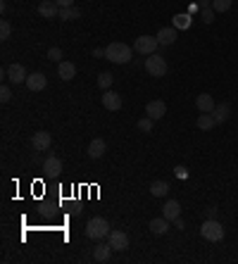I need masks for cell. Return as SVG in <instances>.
<instances>
[{
  "label": "cell",
  "mask_w": 238,
  "mask_h": 264,
  "mask_svg": "<svg viewBox=\"0 0 238 264\" xmlns=\"http://www.w3.org/2000/svg\"><path fill=\"white\" fill-rule=\"evenodd\" d=\"M93 57H105V50H103V48H95V50H93Z\"/></svg>",
  "instance_id": "obj_36"
},
{
  "label": "cell",
  "mask_w": 238,
  "mask_h": 264,
  "mask_svg": "<svg viewBox=\"0 0 238 264\" xmlns=\"http://www.w3.org/2000/svg\"><path fill=\"white\" fill-rule=\"evenodd\" d=\"M57 5H60V7H72L74 5V0H55Z\"/></svg>",
  "instance_id": "obj_35"
},
{
  "label": "cell",
  "mask_w": 238,
  "mask_h": 264,
  "mask_svg": "<svg viewBox=\"0 0 238 264\" xmlns=\"http://www.w3.org/2000/svg\"><path fill=\"white\" fill-rule=\"evenodd\" d=\"M152 124H155V119H150V117L138 119V131H143V133H152Z\"/></svg>",
  "instance_id": "obj_28"
},
{
  "label": "cell",
  "mask_w": 238,
  "mask_h": 264,
  "mask_svg": "<svg viewBox=\"0 0 238 264\" xmlns=\"http://www.w3.org/2000/svg\"><path fill=\"white\" fill-rule=\"evenodd\" d=\"M112 84H114V76H112L110 71H103V74H98V86L103 88V90H110Z\"/></svg>",
  "instance_id": "obj_25"
},
{
  "label": "cell",
  "mask_w": 238,
  "mask_h": 264,
  "mask_svg": "<svg viewBox=\"0 0 238 264\" xmlns=\"http://www.w3.org/2000/svg\"><path fill=\"white\" fill-rule=\"evenodd\" d=\"M86 236L93 238V241H103V238L110 236V224L103 217H93V219H88V224H86Z\"/></svg>",
  "instance_id": "obj_2"
},
{
  "label": "cell",
  "mask_w": 238,
  "mask_h": 264,
  "mask_svg": "<svg viewBox=\"0 0 238 264\" xmlns=\"http://www.w3.org/2000/svg\"><path fill=\"white\" fill-rule=\"evenodd\" d=\"M10 34H12V26H10L7 19H2V22H0V41H7Z\"/></svg>",
  "instance_id": "obj_29"
},
{
  "label": "cell",
  "mask_w": 238,
  "mask_h": 264,
  "mask_svg": "<svg viewBox=\"0 0 238 264\" xmlns=\"http://www.w3.org/2000/svg\"><path fill=\"white\" fill-rule=\"evenodd\" d=\"M57 76H60L62 81H72L74 76H76V65H74V62H65V60H62V62L57 65Z\"/></svg>",
  "instance_id": "obj_15"
},
{
  "label": "cell",
  "mask_w": 238,
  "mask_h": 264,
  "mask_svg": "<svg viewBox=\"0 0 238 264\" xmlns=\"http://www.w3.org/2000/svg\"><path fill=\"white\" fill-rule=\"evenodd\" d=\"M212 117H215V122L217 124H224L229 117H231V105H229V103H219V105H215Z\"/></svg>",
  "instance_id": "obj_18"
},
{
  "label": "cell",
  "mask_w": 238,
  "mask_h": 264,
  "mask_svg": "<svg viewBox=\"0 0 238 264\" xmlns=\"http://www.w3.org/2000/svg\"><path fill=\"white\" fill-rule=\"evenodd\" d=\"M81 17V10L79 7H60V19H65V22H69V19H79Z\"/></svg>",
  "instance_id": "obj_24"
},
{
  "label": "cell",
  "mask_w": 238,
  "mask_h": 264,
  "mask_svg": "<svg viewBox=\"0 0 238 264\" xmlns=\"http://www.w3.org/2000/svg\"><path fill=\"white\" fill-rule=\"evenodd\" d=\"M110 245L117 250V252H122V250H127L129 247V236L124 233L122 229H114V231H110Z\"/></svg>",
  "instance_id": "obj_8"
},
{
  "label": "cell",
  "mask_w": 238,
  "mask_h": 264,
  "mask_svg": "<svg viewBox=\"0 0 238 264\" xmlns=\"http://www.w3.org/2000/svg\"><path fill=\"white\" fill-rule=\"evenodd\" d=\"M212 10L215 12H229L231 10V0H212Z\"/></svg>",
  "instance_id": "obj_27"
},
{
  "label": "cell",
  "mask_w": 238,
  "mask_h": 264,
  "mask_svg": "<svg viewBox=\"0 0 238 264\" xmlns=\"http://www.w3.org/2000/svg\"><path fill=\"white\" fill-rule=\"evenodd\" d=\"M45 86H48V79H45L43 71H34V74L26 76V88H29L31 93H38V90H43Z\"/></svg>",
  "instance_id": "obj_7"
},
{
  "label": "cell",
  "mask_w": 238,
  "mask_h": 264,
  "mask_svg": "<svg viewBox=\"0 0 238 264\" xmlns=\"http://www.w3.org/2000/svg\"><path fill=\"white\" fill-rule=\"evenodd\" d=\"M38 15H41L43 19L60 17V5H57L55 0H43V2L38 5Z\"/></svg>",
  "instance_id": "obj_9"
},
{
  "label": "cell",
  "mask_w": 238,
  "mask_h": 264,
  "mask_svg": "<svg viewBox=\"0 0 238 264\" xmlns=\"http://www.w3.org/2000/svg\"><path fill=\"white\" fill-rule=\"evenodd\" d=\"M146 71L150 76H165L167 74V60L162 55L152 53L146 57Z\"/></svg>",
  "instance_id": "obj_5"
},
{
  "label": "cell",
  "mask_w": 238,
  "mask_h": 264,
  "mask_svg": "<svg viewBox=\"0 0 238 264\" xmlns=\"http://www.w3.org/2000/svg\"><path fill=\"white\" fill-rule=\"evenodd\" d=\"M200 236L205 241H210V243H219L221 238H224V226L217 219H205L200 226Z\"/></svg>",
  "instance_id": "obj_3"
},
{
  "label": "cell",
  "mask_w": 238,
  "mask_h": 264,
  "mask_svg": "<svg viewBox=\"0 0 238 264\" xmlns=\"http://www.w3.org/2000/svg\"><path fill=\"white\" fill-rule=\"evenodd\" d=\"M43 172H45L48 176L62 174V159L60 157H48L45 162H43Z\"/></svg>",
  "instance_id": "obj_19"
},
{
  "label": "cell",
  "mask_w": 238,
  "mask_h": 264,
  "mask_svg": "<svg viewBox=\"0 0 238 264\" xmlns=\"http://www.w3.org/2000/svg\"><path fill=\"white\" fill-rule=\"evenodd\" d=\"M148 229L152 231L155 236H165L167 231H169V219H167V217H157V219H150Z\"/></svg>",
  "instance_id": "obj_16"
},
{
  "label": "cell",
  "mask_w": 238,
  "mask_h": 264,
  "mask_svg": "<svg viewBox=\"0 0 238 264\" xmlns=\"http://www.w3.org/2000/svg\"><path fill=\"white\" fill-rule=\"evenodd\" d=\"M162 217H167L169 221L179 219V217H181V205H179V200H167L165 207H162Z\"/></svg>",
  "instance_id": "obj_14"
},
{
  "label": "cell",
  "mask_w": 238,
  "mask_h": 264,
  "mask_svg": "<svg viewBox=\"0 0 238 264\" xmlns=\"http://www.w3.org/2000/svg\"><path fill=\"white\" fill-rule=\"evenodd\" d=\"M157 48H160L157 36H138V38H136V43H133V50H136L138 55H143V57L157 53Z\"/></svg>",
  "instance_id": "obj_4"
},
{
  "label": "cell",
  "mask_w": 238,
  "mask_h": 264,
  "mask_svg": "<svg viewBox=\"0 0 238 264\" xmlns=\"http://www.w3.org/2000/svg\"><path fill=\"white\" fill-rule=\"evenodd\" d=\"M31 145H34V150H38V153H45L53 145V138H50L48 131H36L34 138H31Z\"/></svg>",
  "instance_id": "obj_11"
},
{
  "label": "cell",
  "mask_w": 238,
  "mask_h": 264,
  "mask_svg": "<svg viewBox=\"0 0 238 264\" xmlns=\"http://www.w3.org/2000/svg\"><path fill=\"white\" fill-rule=\"evenodd\" d=\"M217 214H219V210L215 205H207L205 207V219H217Z\"/></svg>",
  "instance_id": "obj_33"
},
{
  "label": "cell",
  "mask_w": 238,
  "mask_h": 264,
  "mask_svg": "<svg viewBox=\"0 0 238 264\" xmlns=\"http://www.w3.org/2000/svg\"><path fill=\"white\" fill-rule=\"evenodd\" d=\"M157 41H160V45H172L176 41V26H162L157 31Z\"/></svg>",
  "instance_id": "obj_17"
},
{
  "label": "cell",
  "mask_w": 238,
  "mask_h": 264,
  "mask_svg": "<svg viewBox=\"0 0 238 264\" xmlns=\"http://www.w3.org/2000/svg\"><path fill=\"white\" fill-rule=\"evenodd\" d=\"M0 100H2V103H10V100H12V90H10V86L0 88Z\"/></svg>",
  "instance_id": "obj_32"
},
{
  "label": "cell",
  "mask_w": 238,
  "mask_h": 264,
  "mask_svg": "<svg viewBox=\"0 0 238 264\" xmlns=\"http://www.w3.org/2000/svg\"><path fill=\"white\" fill-rule=\"evenodd\" d=\"M105 141L103 138H93L91 141V145H88V157L91 159H100L103 155H105Z\"/></svg>",
  "instance_id": "obj_20"
},
{
  "label": "cell",
  "mask_w": 238,
  "mask_h": 264,
  "mask_svg": "<svg viewBox=\"0 0 238 264\" xmlns=\"http://www.w3.org/2000/svg\"><path fill=\"white\" fill-rule=\"evenodd\" d=\"M200 10H202V22H205V24H212V22H215V10H212V5L200 7Z\"/></svg>",
  "instance_id": "obj_30"
},
{
  "label": "cell",
  "mask_w": 238,
  "mask_h": 264,
  "mask_svg": "<svg viewBox=\"0 0 238 264\" xmlns=\"http://www.w3.org/2000/svg\"><path fill=\"white\" fill-rule=\"evenodd\" d=\"M169 193V183L167 181H152L150 183V195L152 198H165Z\"/></svg>",
  "instance_id": "obj_23"
},
{
  "label": "cell",
  "mask_w": 238,
  "mask_h": 264,
  "mask_svg": "<svg viewBox=\"0 0 238 264\" xmlns=\"http://www.w3.org/2000/svg\"><path fill=\"white\" fill-rule=\"evenodd\" d=\"M198 129H200V131H210V129H212V126H215V117H212V112H200V114H198Z\"/></svg>",
  "instance_id": "obj_22"
},
{
  "label": "cell",
  "mask_w": 238,
  "mask_h": 264,
  "mask_svg": "<svg viewBox=\"0 0 238 264\" xmlns=\"http://www.w3.org/2000/svg\"><path fill=\"white\" fill-rule=\"evenodd\" d=\"M146 114L150 117V119H162L167 114V105H165V100H150L146 105Z\"/></svg>",
  "instance_id": "obj_10"
},
{
  "label": "cell",
  "mask_w": 238,
  "mask_h": 264,
  "mask_svg": "<svg viewBox=\"0 0 238 264\" xmlns=\"http://www.w3.org/2000/svg\"><path fill=\"white\" fill-rule=\"evenodd\" d=\"M5 76L17 86V84H26V69H24V65H19V62H15V65H10L7 69H5Z\"/></svg>",
  "instance_id": "obj_6"
},
{
  "label": "cell",
  "mask_w": 238,
  "mask_h": 264,
  "mask_svg": "<svg viewBox=\"0 0 238 264\" xmlns=\"http://www.w3.org/2000/svg\"><path fill=\"white\" fill-rule=\"evenodd\" d=\"M103 107L105 110H110V112H117V110H122V95L119 93H114V90H105L103 93Z\"/></svg>",
  "instance_id": "obj_12"
},
{
  "label": "cell",
  "mask_w": 238,
  "mask_h": 264,
  "mask_svg": "<svg viewBox=\"0 0 238 264\" xmlns=\"http://www.w3.org/2000/svg\"><path fill=\"white\" fill-rule=\"evenodd\" d=\"M215 105H217V103L212 100V95H210V93H200V95L195 98V107H198L200 112H212Z\"/></svg>",
  "instance_id": "obj_21"
},
{
  "label": "cell",
  "mask_w": 238,
  "mask_h": 264,
  "mask_svg": "<svg viewBox=\"0 0 238 264\" xmlns=\"http://www.w3.org/2000/svg\"><path fill=\"white\" fill-rule=\"evenodd\" d=\"M191 15H174V26L176 29H188L191 26Z\"/></svg>",
  "instance_id": "obj_26"
},
{
  "label": "cell",
  "mask_w": 238,
  "mask_h": 264,
  "mask_svg": "<svg viewBox=\"0 0 238 264\" xmlns=\"http://www.w3.org/2000/svg\"><path fill=\"white\" fill-rule=\"evenodd\" d=\"M48 57H50L53 62H62V50H60L57 45H53V48L48 50Z\"/></svg>",
  "instance_id": "obj_31"
},
{
  "label": "cell",
  "mask_w": 238,
  "mask_h": 264,
  "mask_svg": "<svg viewBox=\"0 0 238 264\" xmlns=\"http://www.w3.org/2000/svg\"><path fill=\"white\" fill-rule=\"evenodd\" d=\"M133 53H136V50L129 48L127 43L114 41V43H110V45L105 48V60H110L114 65H127V62H131V55Z\"/></svg>",
  "instance_id": "obj_1"
},
{
  "label": "cell",
  "mask_w": 238,
  "mask_h": 264,
  "mask_svg": "<svg viewBox=\"0 0 238 264\" xmlns=\"http://www.w3.org/2000/svg\"><path fill=\"white\" fill-rule=\"evenodd\" d=\"M174 174H176V178H188V169L179 164V167H174Z\"/></svg>",
  "instance_id": "obj_34"
},
{
  "label": "cell",
  "mask_w": 238,
  "mask_h": 264,
  "mask_svg": "<svg viewBox=\"0 0 238 264\" xmlns=\"http://www.w3.org/2000/svg\"><path fill=\"white\" fill-rule=\"evenodd\" d=\"M114 247L110 243H98V245L93 247V260L95 262H110V255Z\"/></svg>",
  "instance_id": "obj_13"
},
{
  "label": "cell",
  "mask_w": 238,
  "mask_h": 264,
  "mask_svg": "<svg viewBox=\"0 0 238 264\" xmlns=\"http://www.w3.org/2000/svg\"><path fill=\"white\" fill-rule=\"evenodd\" d=\"M198 5H200V7H207V5H212V0H200Z\"/></svg>",
  "instance_id": "obj_37"
}]
</instances>
